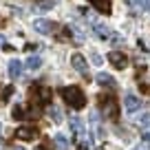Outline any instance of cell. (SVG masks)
<instances>
[{
  "instance_id": "d6986e66",
  "label": "cell",
  "mask_w": 150,
  "mask_h": 150,
  "mask_svg": "<svg viewBox=\"0 0 150 150\" xmlns=\"http://www.w3.org/2000/svg\"><path fill=\"white\" fill-rule=\"evenodd\" d=\"M53 5H55V0H49V2H42V5H38V9H40V11H49Z\"/></svg>"
},
{
  "instance_id": "277c9868",
  "label": "cell",
  "mask_w": 150,
  "mask_h": 150,
  "mask_svg": "<svg viewBox=\"0 0 150 150\" xmlns=\"http://www.w3.org/2000/svg\"><path fill=\"white\" fill-rule=\"evenodd\" d=\"M11 115H13V119H20V122H27V119H35V117H40V110H38V108H29V106H16L13 108V112H11Z\"/></svg>"
},
{
  "instance_id": "d4e9b609",
  "label": "cell",
  "mask_w": 150,
  "mask_h": 150,
  "mask_svg": "<svg viewBox=\"0 0 150 150\" xmlns=\"http://www.w3.org/2000/svg\"><path fill=\"white\" fill-rule=\"evenodd\" d=\"M0 135H2V126H0Z\"/></svg>"
},
{
  "instance_id": "ac0fdd59",
  "label": "cell",
  "mask_w": 150,
  "mask_h": 150,
  "mask_svg": "<svg viewBox=\"0 0 150 150\" xmlns=\"http://www.w3.org/2000/svg\"><path fill=\"white\" fill-rule=\"evenodd\" d=\"M135 5L139 7L141 11H150V0H135Z\"/></svg>"
},
{
  "instance_id": "5b68a950",
  "label": "cell",
  "mask_w": 150,
  "mask_h": 150,
  "mask_svg": "<svg viewBox=\"0 0 150 150\" xmlns=\"http://www.w3.org/2000/svg\"><path fill=\"white\" fill-rule=\"evenodd\" d=\"M71 64H73V69L77 71L82 77H88V64H86V60L80 55V53H73V57H71Z\"/></svg>"
},
{
  "instance_id": "7a4b0ae2",
  "label": "cell",
  "mask_w": 150,
  "mask_h": 150,
  "mask_svg": "<svg viewBox=\"0 0 150 150\" xmlns=\"http://www.w3.org/2000/svg\"><path fill=\"white\" fill-rule=\"evenodd\" d=\"M29 97H31V106L40 110L42 106H51L53 93H51V88H47V86H33L31 93H29Z\"/></svg>"
},
{
  "instance_id": "603a6c76",
  "label": "cell",
  "mask_w": 150,
  "mask_h": 150,
  "mask_svg": "<svg viewBox=\"0 0 150 150\" xmlns=\"http://www.w3.org/2000/svg\"><path fill=\"white\" fill-rule=\"evenodd\" d=\"M144 141H146V144H150V132H144Z\"/></svg>"
},
{
  "instance_id": "9a60e30c",
  "label": "cell",
  "mask_w": 150,
  "mask_h": 150,
  "mask_svg": "<svg viewBox=\"0 0 150 150\" xmlns=\"http://www.w3.org/2000/svg\"><path fill=\"white\" fill-rule=\"evenodd\" d=\"M97 82L102 86H112V88H115V86H117V82H115V77H110V75L108 73H99L97 75Z\"/></svg>"
},
{
  "instance_id": "4fadbf2b",
  "label": "cell",
  "mask_w": 150,
  "mask_h": 150,
  "mask_svg": "<svg viewBox=\"0 0 150 150\" xmlns=\"http://www.w3.org/2000/svg\"><path fill=\"white\" fill-rule=\"evenodd\" d=\"M93 31H95V35L102 38V40H108V38H110L108 27H104V24H99V22H93Z\"/></svg>"
},
{
  "instance_id": "3957f363",
  "label": "cell",
  "mask_w": 150,
  "mask_h": 150,
  "mask_svg": "<svg viewBox=\"0 0 150 150\" xmlns=\"http://www.w3.org/2000/svg\"><path fill=\"white\" fill-rule=\"evenodd\" d=\"M99 104H102V110L106 112V117H110V119L119 117V106L112 95H99Z\"/></svg>"
},
{
  "instance_id": "8fae6325",
  "label": "cell",
  "mask_w": 150,
  "mask_h": 150,
  "mask_svg": "<svg viewBox=\"0 0 150 150\" xmlns=\"http://www.w3.org/2000/svg\"><path fill=\"white\" fill-rule=\"evenodd\" d=\"M124 104H126V110H128V112H137V110L141 108V99H139V97H135V95H130V93L126 95Z\"/></svg>"
},
{
  "instance_id": "7c38bea8",
  "label": "cell",
  "mask_w": 150,
  "mask_h": 150,
  "mask_svg": "<svg viewBox=\"0 0 150 150\" xmlns=\"http://www.w3.org/2000/svg\"><path fill=\"white\" fill-rule=\"evenodd\" d=\"M91 5H93L99 13H110V0H91Z\"/></svg>"
},
{
  "instance_id": "ffe728a7",
  "label": "cell",
  "mask_w": 150,
  "mask_h": 150,
  "mask_svg": "<svg viewBox=\"0 0 150 150\" xmlns=\"http://www.w3.org/2000/svg\"><path fill=\"white\" fill-rule=\"evenodd\" d=\"M108 40H112L115 44H122V42H124V38L119 35V33H110V38H108Z\"/></svg>"
},
{
  "instance_id": "8992f818",
  "label": "cell",
  "mask_w": 150,
  "mask_h": 150,
  "mask_svg": "<svg viewBox=\"0 0 150 150\" xmlns=\"http://www.w3.org/2000/svg\"><path fill=\"white\" fill-rule=\"evenodd\" d=\"M16 137H18L20 141H33L38 137V128L35 126H20L18 130H16Z\"/></svg>"
},
{
  "instance_id": "52a82bcc",
  "label": "cell",
  "mask_w": 150,
  "mask_h": 150,
  "mask_svg": "<svg viewBox=\"0 0 150 150\" xmlns=\"http://www.w3.org/2000/svg\"><path fill=\"white\" fill-rule=\"evenodd\" d=\"M108 62H110L115 69H126L128 57H126V53H122V51H112V53H108Z\"/></svg>"
},
{
  "instance_id": "7402d4cb",
  "label": "cell",
  "mask_w": 150,
  "mask_h": 150,
  "mask_svg": "<svg viewBox=\"0 0 150 150\" xmlns=\"http://www.w3.org/2000/svg\"><path fill=\"white\" fill-rule=\"evenodd\" d=\"M40 150H53V148H51V144L47 141V144H42V146H40Z\"/></svg>"
},
{
  "instance_id": "cb8c5ba5",
  "label": "cell",
  "mask_w": 150,
  "mask_h": 150,
  "mask_svg": "<svg viewBox=\"0 0 150 150\" xmlns=\"http://www.w3.org/2000/svg\"><path fill=\"white\" fill-rule=\"evenodd\" d=\"M7 44V40H5V35H0V47H5Z\"/></svg>"
},
{
  "instance_id": "484cf974",
  "label": "cell",
  "mask_w": 150,
  "mask_h": 150,
  "mask_svg": "<svg viewBox=\"0 0 150 150\" xmlns=\"http://www.w3.org/2000/svg\"><path fill=\"white\" fill-rule=\"evenodd\" d=\"M135 150H137V148H135Z\"/></svg>"
},
{
  "instance_id": "5bb4252c",
  "label": "cell",
  "mask_w": 150,
  "mask_h": 150,
  "mask_svg": "<svg viewBox=\"0 0 150 150\" xmlns=\"http://www.w3.org/2000/svg\"><path fill=\"white\" fill-rule=\"evenodd\" d=\"M53 148H55V150H69L71 144H69V139H66L64 135H55V139H53Z\"/></svg>"
},
{
  "instance_id": "e0dca14e",
  "label": "cell",
  "mask_w": 150,
  "mask_h": 150,
  "mask_svg": "<svg viewBox=\"0 0 150 150\" xmlns=\"http://www.w3.org/2000/svg\"><path fill=\"white\" fill-rule=\"evenodd\" d=\"M40 64H42V60H40V55H31V57H29V60H27V66H29V69H31V71H35V69H38V66H40Z\"/></svg>"
},
{
  "instance_id": "9c48e42d",
  "label": "cell",
  "mask_w": 150,
  "mask_h": 150,
  "mask_svg": "<svg viewBox=\"0 0 150 150\" xmlns=\"http://www.w3.org/2000/svg\"><path fill=\"white\" fill-rule=\"evenodd\" d=\"M71 130L77 135V139H80L82 144H88V141H86V135H84V124H82L80 117H73V119H71Z\"/></svg>"
},
{
  "instance_id": "2e32d148",
  "label": "cell",
  "mask_w": 150,
  "mask_h": 150,
  "mask_svg": "<svg viewBox=\"0 0 150 150\" xmlns=\"http://www.w3.org/2000/svg\"><path fill=\"white\" fill-rule=\"evenodd\" d=\"M49 115H51V119H53L55 124L62 122V110H60L57 106H51V108H49Z\"/></svg>"
},
{
  "instance_id": "30bf717a",
  "label": "cell",
  "mask_w": 150,
  "mask_h": 150,
  "mask_svg": "<svg viewBox=\"0 0 150 150\" xmlns=\"http://www.w3.org/2000/svg\"><path fill=\"white\" fill-rule=\"evenodd\" d=\"M33 29H35L38 33H51L53 29H55V24H53L51 20H47V18H38L35 22H33Z\"/></svg>"
},
{
  "instance_id": "ba28073f",
  "label": "cell",
  "mask_w": 150,
  "mask_h": 150,
  "mask_svg": "<svg viewBox=\"0 0 150 150\" xmlns=\"http://www.w3.org/2000/svg\"><path fill=\"white\" fill-rule=\"evenodd\" d=\"M24 75V64L20 60H11L9 62V77L11 80H20Z\"/></svg>"
},
{
  "instance_id": "6da1fadb",
  "label": "cell",
  "mask_w": 150,
  "mask_h": 150,
  "mask_svg": "<svg viewBox=\"0 0 150 150\" xmlns=\"http://www.w3.org/2000/svg\"><path fill=\"white\" fill-rule=\"evenodd\" d=\"M62 97H64V102L69 104L71 108H75V110H80V108L86 106V95H84V91H82L80 86H66V88H62Z\"/></svg>"
},
{
  "instance_id": "44dd1931",
  "label": "cell",
  "mask_w": 150,
  "mask_h": 150,
  "mask_svg": "<svg viewBox=\"0 0 150 150\" xmlns=\"http://www.w3.org/2000/svg\"><path fill=\"white\" fill-rule=\"evenodd\" d=\"M139 124H141V128H148L150 126V115H144V117L139 119Z\"/></svg>"
}]
</instances>
